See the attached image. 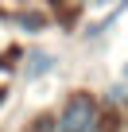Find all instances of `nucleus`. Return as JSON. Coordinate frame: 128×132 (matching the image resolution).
<instances>
[{"mask_svg": "<svg viewBox=\"0 0 128 132\" xmlns=\"http://www.w3.org/2000/svg\"><path fill=\"white\" fill-rule=\"evenodd\" d=\"M124 78H128V66H124Z\"/></svg>", "mask_w": 128, "mask_h": 132, "instance_id": "obj_6", "label": "nucleus"}, {"mask_svg": "<svg viewBox=\"0 0 128 132\" xmlns=\"http://www.w3.org/2000/svg\"><path fill=\"white\" fill-rule=\"evenodd\" d=\"M86 4H101V0H86Z\"/></svg>", "mask_w": 128, "mask_h": 132, "instance_id": "obj_5", "label": "nucleus"}, {"mask_svg": "<svg viewBox=\"0 0 128 132\" xmlns=\"http://www.w3.org/2000/svg\"><path fill=\"white\" fill-rule=\"evenodd\" d=\"M54 66V54H47V51H31L27 54V62H23V74L27 78H39V74H47Z\"/></svg>", "mask_w": 128, "mask_h": 132, "instance_id": "obj_2", "label": "nucleus"}, {"mask_svg": "<svg viewBox=\"0 0 128 132\" xmlns=\"http://www.w3.org/2000/svg\"><path fill=\"white\" fill-rule=\"evenodd\" d=\"M4 97H8V93H4V89H0V105H4Z\"/></svg>", "mask_w": 128, "mask_h": 132, "instance_id": "obj_4", "label": "nucleus"}, {"mask_svg": "<svg viewBox=\"0 0 128 132\" xmlns=\"http://www.w3.org/2000/svg\"><path fill=\"white\" fill-rule=\"evenodd\" d=\"M50 128H54V120H39V128H35V132H50Z\"/></svg>", "mask_w": 128, "mask_h": 132, "instance_id": "obj_3", "label": "nucleus"}, {"mask_svg": "<svg viewBox=\"0 0 128 132\" xmlns=\"http://www.w3.org/2000/svg\"><path fill=\"white\" fill-rule=\"evenodd\" d=\"M58 132H101V113L89 93H74L58 117Z\"/></svg>", "mask_w": 128, "mask_h": 132, "instance_id": "obj_1", "label": "nucleus"}]
</instances>
